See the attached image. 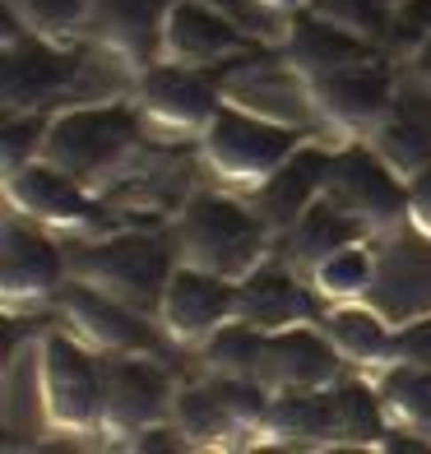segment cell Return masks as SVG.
Instances as JSON below:
<instances>
[{
    "mask_svg": "<svg viewBox=\"0 0 431 454\" xmlns=\"http://www.w3.org/2000/svg\"><path fill=\"white\" fill-rule=\"evenodd\" d=\"M144 144V116L130 102H79L56 107L47 121L43 158L66 168L93 191H107L116 176L130 172V162Z\"/></svg>",
    "mask_w": 431,
    "mask_h": 454,
    "instance_id": "1",
    "label": "cell"
},
{
    "mask_svg": "<svg viewBox=\"0 0 431 454\" xmlns=\"http://www.w3.org/2000/svg\"><path fill=\"white\" fill-rule=\"evenodd\" d=\"M278 232L270 227L251 195H232V191H195L186 204L176 209V251L181 260L214 270L223 278H246L255 264L270 260V241Z\"/></svg>",
    "mask_w": 431,
    "mask_h": 454,
    "instance_id": "2",
    "label": "cell"
},
{
    "mask_svg": "<svg viewBox=\"0 0 431 454\" xmlns=\"http://www.w3.org/2000/svg\"><path fill=\"white\" fill-rule=\"evenodd\" d=\"M306 144L302 126H287L264 112H251L241 102H223V112L200 135V158L223 185L251 195L260 181H270L287 158Z\"/></svg>",
    "mask_w": 431,
    "mask_h": 454,
    "instance_id": "3",
    "label": "cell"
},
{
    "mask_svg": "<svg viewBox=\"0 0 431 454\" xmlns=\"http://www.w3.org/2000/svg\"><path fill=\"white\" fill-rule=\"evenodd\" d=\"M102 371L107 353H98L74 329H47L37 339V395L51 431L66 436L102 431Z\"/></svg>",
    "mask_w": 431,
    "mask_h": 454,
    "instance_id": "4",
    "label": "cell"
},
{
    "mask_svg": "<svg viewBox=\"0 0 431 454\" xmlns=\"http://www.w3.org/2000/svg\"><path fill=\"white\" fill-rule=\"evenodd\" d=\"M172 270V251L153 232H107L89 246H70V278H84L153 320Z\"/></svg>",
    "mask_w": 431,
    "mask_h": 454,
    "instance_id": "5",
    "label": "cell"
},
{
    "mask_svg": "<svg viewBox=\"0 0 431 454\" xmlns=\"http://www.w3.org/2000/svg\"><path fill=\"white\" fill-rule=\"evenodd\" d=\"M311 89V107L330 130L348 139H372L380 130V121L389 116L399 98V79H395V56L376 51L353 66H339L330 74L306 79Z\"/></svg>",
    "mask_w": 431,
    "mask_h": 454,
    "instance_id": "6",
    "label": "cell"
},
{
    "mask_svg": "<svg viewBox=\"0 0 431 454\" xmlns=\"http://www.w3.org/2000/svg\"><path fill=\"white\" fill-rule=\"evenodd\" d=\"M320 195L362 218L372 232H395L399 223H408V181L372 149V139H348L330 149V172H325Z\"/></svg>",
    "mask_w": 431,
    "mask_h": 454,
    "instance_id": "7",
    "label": "cell"
},
{
    "mask_svg": "<svg viewBox=\"0 0 431 454\" xmlns=\"http://www.w3.org/2000/svg\"><path fill=\"white\" fill-rule=\"evenodd\" d=\"M223 102H228V93H223L218 74L176 66V60H153L135 79V107L144 116V126L158 135L200 139L209 130V121L223 112Z\"/></svg>",
    "mask_w": 431,
    "mask_h": 454,
    "instance_id": "8",
    "label": "cell"
},
{
    "mask_svg": "<svg viewBox=\"0 0 431 454\" xmlns=\"http://www.w3.org/2000/svg\"><path fill=\"white\" fill-rule=\"evenodd\" d=\"M66 283H70V251L60 246V232L10 209L5 227H0V297H5V311H33L37 301H56Z\"/></svg>",
    "mask_w": 431,
    "mask_h": 454,
    "instance_id": "9",
    "label": "cell"
},
{
    "mask_svg": "<svg viewBox=\"0 0 431 454\" xmlns=\"http://www.w3.org/2000/svg\"><path fill=\"white\" fill-rule=\"evenodd\" d=\"M5 209L43 223L51 232H66V237L98 232L107 223L102 191H93V185H84L47 158H33L19 172H5Z\"/></svg>",
    "mask_w": 431,
    "mask_h": 454,
    "instance_id": "10",
    "label": "cell"
},
{
    "mask_svg": "<svg viewBox=\"0 0 431 454\" xmlns=\"http://www.w3.org/2000/svg\"><path fill=\"white\" fill-rule=\"evenodd\" d=\"M172 403H176V385H172V371L158 362V353H107L98 436L126 445L144 427L168 422Z\"/></svg>",
    "mask_w": 431,
    "mask_h": 454,
    "instance_id": "11",
    "label": "cell"
},
{
    "mask_svg": "<svg viewBox=\"0 0 431 454\" xmlns=\"http://www.w3.org/2000/svg\"><path fill=\"white\" fill-rule=\"evenodd\" d=\"M237 306H241L237 278H223L214 270H200V264L181 260L168 278V287H162L158 329L176 348H204L223 325L237 320Z\"/></svg>",
    "mask_w": 431,
    "mask_h": 454,
    "instance_id": "12",
    "label": "cell"
},
{
    "mask_svg": "<svg viewBox=\"0 0 431 454\" xmlns=\"http://www.w3.org/2000/svg\"><path fill=\"white\" fill-rule=\"evenodd\" d=\"M246 51H255V37L223 5H214V0H172L168 19H162L158 60L214 70V66H228V60H237Z\"/></svg>",
    "mask_w": 431,
    "mask_h": 454,
    "instance_id": "13",
    "label": "cell"
},
{
    "mask_svg": "<svg viewBox=\"0 0 431 454\" xmlns=\"http://www.w3.org/2000/svg\"><path fill=\"white\" fill-rule=\"evenodd\" d=\"M56 306L66 316V325L84 343H93L98 353H158V334H153L158 320L84 278H70L60 287Z\"/></svg>",
    "mask_w": 431,
    "mask_h": 454,
    "instance_id": "14",
    "label": "cell"
},
{
    "mask_svg": "<svg viewBox=\"0 0 431 454\" xmlns=\"http://www.w3.org/2000/svg\"><path fill=\"white\" fill-rule=\"evenodd\" d=\"M79 56L70 43H51L24 28V37L5 43V70H0V93H5V112H43L74 84Z\"/></svg>",
    "mask_w": 431,
    "mask_h": 454,
    "instance_id": "15",
    "label": "cell"
},
{
    "mask_svg": "<svg viewBox=\"0 0 431 454\" xmlns=\"http://www.w3.org/2000/svg\"><path fill=\"white\" fill-rule=\"evenodd\" d=\"M343 376V357L325 339L320 320L311 325H287L264 339L260 380L270 389H330Z\"/></svg>",
    "mask_w": 431,
    "mask_h": 454,
    "instance_id": "16",
    "label": "cell"
},
{
    "mask_svg": "<svg viewBox=\"0 0 431 454\" xmlns=\"http://www.w3.org/2000/svg\"><path fill=\"white\" fill-rule=\"evenodd\" d=\"M237 316L251 320L255 329H264V334L287 329V325H311V320H320V293L311 283H302L297 264H278L270 255L241 278Z\"/></svg>",
    "mask_w": 431,
    "mask_h": 454,
    "instance_id": "17",
    "label": "cell"
},
{
    "mask_svg": "<svg viewBox=\"0 0 431 454\" xmlns=\"http://www.w3.org/2000/svg\"><path fill=\"white\" fill-rule=\"evenodd\" d=\"M172 0H98L89 37L135 70H149L162 51V19Z\"/></svg>",
    "mask_w": 431,
    "mask_h": 454,
    "instance_id": "18",
    "label": "cell"
},
{
    "mask_svg": "<svg viewBox=\"0 0 431 454\" xmlns=\"http://www.w3.org/2000/svg\"><path fill=\"white\" fill-rule=\"evenodd\" d=\"M376 51H385V47L366 43V37H357V33H343L334 24H325V19H316L311 10L287 14V28L278 37V56L302 79L330 74V70L353 66V60H366V56H376Z\"/></svg>",
    "mask_w": 431,
    "mask_h": 454,
    "instance_id": "19",
    "label": "cell"
},
{
    "mask_svg": "<svg viewBox=\"0 0 431 454\" xmlns=\"http://www.w3.org/2000/svg\"><path fill=\"white\" fill-rule=\"evenodd\" d=\"M320 329L334 343V353L343 357V366L357 371H380L395 362V329L376 306L366 301H325L320 311Z\"/></svg>",
    "mask_w": 431,
    "mask_h": 454,
    "instance_id": "20",
    "label": "cell"
},
{
    "mask_svg": "<svg viewBox=\"0 0 431 454\" xmlns=\"http://www.w3.org/2000/svg\"><path fill=\"white\" fill-rule=\"evenodd\" d=\"M264 436H274L283 445L339 450L343 445V422H339L334 385L330 389H274Z\"/></svg>",
    "mask_w": 431,
    "mask_h": 454,
    "instance_id": "21",
    "label": "cell"
},
{
    "mask_svg": "<svg viewBox=\"0 0 431 454\" xmlns=\"http://www.w3.org/2000/svg\"><path fill=\"white\" fill-rule=\"evenodd\" d=\"M325 172H330V149H320V144L306 139L302 149L283 162V168L270 176V181H260L255 191H251V204L270 218L274 232H287V227L297 223V214L306 209L311 200H320L325 191Z\"/></svg>",
    "mask_w": 431,
    "mask_h": 454,
    "instance_id": "22",
    "label": "cell"
},
{
    "mask_svg": "<svg viewBox=\"0 0 431 454\" xmlns=\"http://www.w3.org/2000/svg\"><path fill=\"white\" fill-rule=\"evenodd\" d=\"M372 149L399 176H413L418 168H427L431 162V89H422V98L399 89L395 107H389L380 130L372 135Z\"/></svg>",
    "mask_w": 431,
    "mask_h": 454,
    "instance_id": "23",
    "label": "cell"
},
{
    "mask_svg": "<svg viewBox=\"0 0 431 454\" xmlns=\"http://www.w3.org/2000/svg\"><path fill=\"white\" fill-rule=\"evenodd\" d=\"M366 237H376V232H372L362 218H353L348 209H339L334 200L320 195V200H311V204L297 214L293 227H287V251H293L297 270L311 274L325 255L339 251V246H353V241H366Z\"/></svg>",
    "mask_w": 431,
    "mask_h": 454,
    "instance_id": "24",
    "label": "cell"
},
{
    "mask_svg": "<svg viewBox=\"0 0 431 454\" xmlns=\"http://www.w3.org/2000/svg\"><path fill=\"white\" fill-rule=\"evenodd\" d=\"M372 380H376V395L389 412V422L431 441V366L389 362V366L372 371Z\"/></svg>",
    "mask_w": 431,
    "mask_h": 454,
    "instance_id": "25",
    "label": "cell"
},
{
    "mask_svg": "<svg viewBox=\"0 0 431 454\" xmlns=\"http://www.w3.org/2000/svg\"><path fill=\"white\" fill-rule=\"evenodd\" d=\"M172 418L191 436L195 450H237V445H246V436L237 431V422L228 418V408L218 403L209 380L181 385L176 389V403H172Z\"/></svg>",
    "mask_w": 431,
    "mask_h": 454,
    "instance_id": "26",
    "label": "cell"
},
{
    "mask_svg": "<svg viewBox=\"0 0 431 454\" xmlns=\"http://www.w3.org/2000/svg\"><path fill=\"white\" fill-rule=\"evenodd\" d=\"M376 274H380V260L372 251V237H366L325 255L311 270V287L320 293V301H362L376 287Z\"/></svg>",
    "mask_w": 431,
    "mask_h": 454,
    "instance_id": "27",
    "label": "cell"
},
{
    "mask_svg": "<svg viewBox=\"0 0 431 454\" xmlns=\"http://www.w3.org/2000/svg\"><path fill=\"white\" fill-rule=\"evenodd\" d=\"M264 329H255L251 320H228L218 334L200 348L204 371L209 376H260V362H264Z\"/></svg>",
    "mask_w": 431,
    "mask_h": 454,
    "instance_id": "28",
    "label": "cell"
},
{
    "mask_svg": "<svg viewBox=\"0 0 431 454\" xmlns=\"http://www.w3.org/2000/svg\"><path fill=\"white\" fill-rule=\"evenodd\" d=\"M98 0H5V10L37 37L51 43H70L74 33H89Z\"/></svg>",
    "mask_w": 431,
    "mask_h": 454,
    "instance_id": "29",
    "label": "cell"
},
{
    "mask_svg": "<svg viewBox=\"0 0 431 454\" xmlns=\"http://www.w3.org/2000/svg\"><path fill=\"white\" fill-rule=\"evenodd\" d=\"M306 10L343 33L366 37L376 47L389 43V24H395V0H311Z\"/></svg>",
    "mask_w": 431,
    "mask_h": 454,
    "instance_id": "30",
    "label": "cell"
},
{
    "mask_svg": "<svg viewBox=\"0 0 431 454\" xmlns=\"http://www.w3.org/2000/svg\"><path fill=\"white\" fill-rule=\"evenodd\" d=\"M47 121L51 116L43 112H5V172H19L24 162L43 158Z\"/></svg>",
    "mask_w": 431,
    "mask_h": 454,
    "instance_id": "31",
    "label": "cell"
},
{
    "mask_svg": "<svg viewBox=\"0 0 431 454\" xmlns=\"http://www.w3.org/2000/svg\"><path fill=\"white\" fill-rule=\"evenodd\" d=\"M431 37V0H395V24H389V56H413Z\"/></svg>",
    "mask_w": 431,
    "mask_h": 454,
    "instance_id": "32",
    "label": "cell"
},
{
    "mask_svg": "<svg viewBox=\"0 0 431 454\" xmlns=\"http://www.w3.org/2000/svg\"><path fill=\"white\" fill-rule=\"evenodd\" d=\"M395 362L431 366V311L408 316V320L395 329Z\"/></svg>",
    "mask_w": 431,
    "mask_h": 454,
    "instance_id": "33",
    "label": "cell"
},
{
    "mask_svg": "<svg viewBox=\"0 0 431 454\" xmlns=\"http://www.w3.org/2000/svg\"><path fill=\"white\" fill-rule=\"evenodd\" d=\"M404 181H408V227L418 237H431V162Z\"/></svg>",
    "mask_w": 431,
    "mask_h": 454,
    "instance_id": "34",
    "label": "cell"
},
{
    "mask_svg": "<svg viewBox=\"0 0 431 454\" xmlns=\"http://www.w3.org/2000/svg\"><path fill=\"white\" fill-rule=\"evenodd\" d=\"M126 450H139V454L144 450H162V454H168V450H195V445H191L186 431L176 427V418H168V422H153V427H144L139 436H130Z\"/></svg>",
    "mask_w": 431,
    "mask_h": 454,
    "instance_id": "35",
    "label": "cell"
},
{
    "mask_svg": "<svg viewBox=\"0 0 431 454\" xmlns=\"http://www.w3.org/2000/svg\"><path fill=\"white\" fill-rule=\"evenodd\" d=\"M408 70H413V79H418L422 89H431V37H427L413 56H408Z\"/></svg>",
    "mask_w": 431,
    "mask_h": 454,
    "instance_id": "36",
    "label": "cell"
},
{
    "mask_svg": "<svg viewBox=\"0 0 431 454\" xmlns=\"http://www.w3.org/2000/svg\"><path fill=\"white\" fill-rule=\"evenodd\" d=\"M251 5L270 10V14H297V10H306V5H311V0H251Z\"/></svg>",
    "mask_w": 431,
    "mask_h": 454,
    "instance_id": "37",
    "label": "cell"
}]
</instances>
